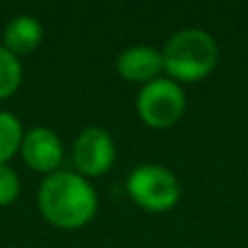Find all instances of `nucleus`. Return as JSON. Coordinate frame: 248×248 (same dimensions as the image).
<instances>
[{
  "instance_id": "f257e3e1",
  "label": "nucleus",
  "mask_w": 248,
  "mask_h": 248,
  "mask_svg": "<svg viewBox=\"0 0 248 248\" xmlns=\"http://www.w3.org/2000/svg\"><path fill=\"white\" fill-rule=\"evenodd\" d=\"M37 202L44 218L59 229H81L96 216L98 196L90 181L72 172H52L39 185Z\"/></svg>"
},
{
  "instance_id": "f03ea898",
  "label": "nucleus",
  "mask_w": 248,
  "mask_h": 248,
  "mask_svg": "<svg viewBox=\"0 0 248 248\" xmlns=\"http://www.w3.org/2000/svg\"><path fill=\"white\" fill-rule=\"evenodd\" d=\"M161 57L163 70L170 78L183 83L201 81L209 77L218 63V44L207 31L183 29L168 39Z\"/></svg>"
},
{
  "instance_id": "7ed1b4c3",
  "label": "nucleus",
  "mask_w": 248,
  "mask_h": 248,
  "mask_svg": "<svg viewBox=\"0 0 248 248\" xmlns=\"http://www.w3.org/2000/svg\"><path fill=\"white\" fill-rule=\"evenodd\" d=\"M126 189L135 205L155 214L172 209L181 198V185L176 176L168 168L157 166V163L137 166L128 174Z\"/></svg>"
},
{
  "instance_id": "20e7f679",
  "label": "nucleus",
  "mask_w": 248,
  "mask_h": 248,
  "mask_svg": "<svg viewBox=\"0 0 248 248\" xmlns=\"http://www.w3.org/2000/svg\"><path fill=\"white\" fill-rule=\"evenodd\" d=\"M137 113L153 128L174 126L185 113V92L172 78H155L137 94Z\"/></svg>"
},
{
  "instance_id": "39448f33",
  "label": "nucleus",
  "mask_w": 248,
  "mask_h": 248,
  "mask_svg": "<svg viewBox=\"0 0 248 248\" xmlns=\"http://www.w3.org/2000/svg\"><path fill=\"white\" fill-rule=\"evenodd\" d=\"M74 166L81 176H100L116 161V144L100 126H87L74 141Z\"/></svg>"
},
{
  "instance_id": "423d86ee",
  "label": "nucleus",
  "mask_w": 248,
  "mask_h": 248,
  "mask_svg": "<svg viewBox=\"0 0 248 248\" xmlns=\"http://www.w3.org/2000/svg\"><path fill=\"white\" fill-rule=\"evenodd\" d=\"M20 153L29 168L44 172V174H52V172H57L61 159H63V144L55 131L46 126H37L31 128L24 135Z\"/></svg>"
},
{
  "instance_id": "0eeeda50",
  "label": "nucleus",
  "mask_w": 248,
  "mask_h": 248,
  "mask_svg": "<svg viewBox=\"0 0 248 248\" xmlns=\"http://www.w3.org/2000/svg\"><path fill=\"white\" fill-rule=\"evenodd\" d=\"M163 72V57L153 46H131L118 57V74L133 83H150Z\"/></svg>"
},
{
  "instance_id": "6e6552de",
  "label": "nucleus",
  "mask_w": 248,
  "mask_h": 248,
  "mask_svg": "<svg viewBox=\"0 0 248 248\" xmlns=\"http://www.w3.org/2000/svg\"><path fill=\"white\" fill-rule=\"evenodd\" d=\"M44 29L37 17L33 16H17L4 26L2 46L17 59L24 55H31L42 44Z\"/></svg>"
},
{
  "instance_id": "1a4fd4ad",
  "label": "nucleus",
  "mask_w": 248,
  "mask_h": 248,
  "mask_svg": "<svg viewBox=\"0 0 248 248\" xmlns=\"http://www.w3.org/2000/svg\"><path fill=\"white\" fill-rule=\"evenodd\" d=\"M22 140H24V131L22 124L13 113L0 111V166H7L11 157L22 148Z\"/></svg>"
},
{
  "instance_id": "9d476101",
  "label": "nucleus",
  "mask_w": 248,
  "mask_h": 248,
  "mask_svg": "<svg viewBox=\"0 0 248 248\" xmlns=\"http://www.w3.org/2000/svg\"><path fill=\"white\" fill-rule=\"evenodd\" d=\"M22 83V63L16 55L0 46V100L16 94Z\"/></svg>"
},
{
  "instance_id": "9b49d317",
  "label": "nucleus",
  "mask_w": 248,
  "mask_h": 248,
  "mask_svg": "<svg viewBox=\"0 0 248 248\" xmlns=\"http://www.w3.org/2000/svg\"><path fill=\"white\" fill-rule=\"evenodd\" d=\"M20 194V179L16 170L9 166H0V207L11 205Z\"/></svg>"
}]
</instances>
